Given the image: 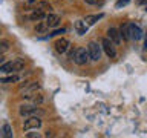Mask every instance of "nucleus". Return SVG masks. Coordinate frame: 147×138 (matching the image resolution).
Instances as JSON below:
<instances>
[{
  "label": "nucleus",
  "instance_id": "39448f33",
  "mask_svg": "<svg viewBox=\"0 0 147 138\" xmlns=\"http://www.w3.org/2000/svg\"><path fill=\"white\" fill-rule=\"evenodd\" d=\"M101 49L106 52L109 58H117V49H115V45L110 41L109 39H103L101 40Z\"/></svg>",
  "mask_w": 147,
  "mask_h": 138
},
{
  "label": "nucleus",
  "instance_id": "423d86ee",
  "mask_svg": "<svg viewBox=\"0 0 147 138\" xmlns=\"http://www.w3.org/2000/svg\"><path fill=\"white\" fill-rule=\"evenodd\" d=\"M41 126V120L38 117H29L23 124V131H31V129H38Z\"/></svg>",
  "mask_w": 147,
  "mask_h": 138
},
{
  "label": "nucleus",
  "instance_id": "aec40b11",
  "mask_svg": "<svg viewBox=\"0 0 147 138\" xmlns=\"http://www.w3.org/2000/svg\"><path fill=\"white\" fill-rule=\"evenodd\" d=\"M48 29H49V26L46 25V22H43V23H40V25H37V26H35V32H38V34H40V32L48 31Z\"/></svg>",
  "mask_w": 147,
  "mask_h": 138
},
{
  "label": "nucleus",
  "instance_id": "1a4fd4ad",
  "mask_svg": "<svg viewBox=\"0 0 147 138\" xmlns=\"http://www.w3.org/2000/svg\"><path fill=\"white\" fill-rule=\"evenodd\" d=\"M46 18V25L49 28H55L60 25V22H61V17L58 16V14H48V16L45 17Z\"/></svg>",
  "mask_w": 147,
  "mask_h": 138
},
{
  "label": "nucleus",
  "instance_id": "9d476101",
  "mask_svg": "<svg viewBox=\"0 0 147 138\" xmlns=\"http://www.w3.org/2000/svg\"><path fill=\"white\" fill-rule=\"evenodd\" d=\"M130 39H133V40H141L142 39L141 28L138 25H135V23H130Z\"/></svg>",
  "mask_w": 147,
  "mask_h": 138
},
{
  "label": "nucleus",
  "instance_id": "bb28decb",
  "mask_svg": "<svg viewBox=\"0 0 147 138\" xmlns=\"http://www.w3.org/2000/svg\"><path fill=\"white\" fill-rule=\"evenodd\" d=\"M86 3H89V5H96V0H84Z\"/></svg>",
  "mask_w": 147,
  "mask_h": 138
},
{
  "label": "nucleus",
  "instance_id": "a878e982",
  "mask_svg": "<svg viewBox=\"0 0 147 138\" xmlns=\"http://www.w3.org/2000/svg\"><path fill=\"white\" fill-rule=\"evenodd\" d=\"M136 5H147V0H136Z\"/></svg>",
  "mask_w": 147,
  "mask_h": 138
},
{
  "label": "nucleus",
  "instance_id": "412c9836",
  "mask_svg": "<svg viewBox=\"0 0 147 138\" xmlns=\"http://www.w3.org/2000/svg\"><path fill=\"white\" fill-rule=\"evenodd\" d=\"M8 49H9V41L8 40H2L0 41V54L6 52Z\"/></svg>",
  "mask_w": 147,
  "mask_h": 138
},
{
  "label": "nucleus",
  "instance_id": "7ed1b4c3",
  "mask_svg": "<svg viewBox=\"0 0 147 138\" xmlns=\"http://www.w3.org/2000/svg\"><path fill=\"white\" fill-rule=\"evenodd\" d=\"M18 112H20L22 117H38V115H43V114H45L40 108H37V104H32V106H22Z\"/></svg>",
  "mask_w": 147,
  "mask_h": 138
},
{
  "label": "nucleus",
  "instance_id": "5701e85b",
  "mask_svg": "<svg viewBox=\"0 0 147 138\" xmlns=\"http://www.w3.org/2000/svg\"><path fill=\"white\" fill-rule=\"evenodd\" d=\"M129 2H130V0H118V2H117V5H115V6H117V8L126 6V5H129Z\"/></svg>",
  "mask_w": 147,
  "mask_h": 138
},
{
  "label": "nucleus",
  "instance_id": "f3484780",
  "mask_svg": "<svg viewBox=\"0 0 147 138\" xmlns=\"http://www.w3.org/2000/svg\"><path fill=\"white\" fill-rule=\"evenodd\" d=\"M14 68H12V72H18V71H22L23 68H25V62H23L22 58H17V60H14Z\"/></svg>",
  "mask_w": 147,
  "mask_h": 138
},
{
  "label": "nucleus",
  "instance_id": "7c9ffc66",
  "mask_svg": "<svg viewBox=\"0 0 147 138\" xmlns=\"http://www.w3.org/2000/svg\"><path fill=\"white\" fill-rule=\"evenodd\" d=\"M146 11H147V9H146Z\"/></svg>",
  "mask_w": 147,
  "mask_h": 138
},
{
  "label": "nucleus",
  "instance_id": "20e7f679",
  "mask_svg": "<svg viewBox=\"0 0 147 138\" xmlns=\"http://www.w3.org/2000/svg\"><path fill=\"white\" fill-rule=\"evenodd\" d=\"M87 54H89L90 60L98 62L101 58V46L96 41H89V45H87Z\"/></svg>",
  "mask_w": 147,
  "mask_h": 138
},
{
  "label": "nucleus",
  "instance_id": "dca6fc26",
  "mask_svg": "<svg viewBox=\"0 0 147 138\" xmlns=\"http://www.w3.org/2000/svg\"><path fill=\"white\" fill-rule=\"evenodd\" d=\"M0 137H5V138L12 137V131H11V126H9V124H3L2 131H0Z\"/></svg>",
  "mask_w": 147,
  "mask_h": 138
},
{
  "label": "nucleus",
  "instance_id": "f8f14e48",
  "mask_svg": "<svg viewBox=\"0 0 147 138\" xmlns=\"http://www.w3.org/2000/svg\"><path fill=\"white\" fill-rule=\"evenodd\" d=\"M101 17H103V14H90V16H86L83 22H84L87 26H92V25H95Z\"/></svg>",
  "mask_w": 147,
  "mask_h": 138
},
{
  "label": "nucleus",
  "instance_id": "cd10ccee",
  "mask_svg": "<svg viewBox=\"0 0 147 138\" xmlns=\"http://www.w3.org/2000/svg\"><path fill=\"white\" fill-rule=\"evenodd\" d=\"M144 48L147 49V35H146V39H144Z\"/></svg>",
  "mask_w": 147,
  "mask_h": 138
},
{
  "label": "nucleus",
  "instance_id": "a211bd4d",
  "mask_svg": "<svg viewBox=\"0 0 147 138\" xmlns=\"http://www.w3.org/2000/svg\"><path fill=\"white\" fill-rule=\"evenodd\" d=\"M35 9H40V11H46V9H49V11H51L52 8H51V5L48 2H37Z\"/></svg>",
  "mask_w": 147,
  "mask_h": 138
},
{
  "label": "nucleus",
  "instance_id": "4be33fe9",
  "mask_svg": "<svg viewBox=\"0 0 147 138\" xmlns=\"http://www.w3.org/2000/svg\"><path fill=\"white\" fill-rule=\"evenodd\" d=\"M16 81H18L17 75H11V77H6V78H2V80H0V83H5V85H6V83H16Z\"/></svg>",
  "mask_w": 147,
  "mask_h": 138
},
{
  "label": "nucleus",
  "instance_id": "2eb2a0df",
  "mask_svg": "<svg viewBox=\"0 0 147 138\" xmlns=\"http://www.w3.org/2000/svg\"><path fill=\"white\" fill-rule=\"evenodd\" d=\"M12 68H14V63H12V62H6V63L0 64V72H3V74H11V72H12Z\"/></svg>",
  "mask_w": 147,
  "mask_h": 138
},
{
  "label": "nucleus",
  "instance_id": "9b49d317",
  "mask_svg": "<svg viewBox=\"0 0 147 138\" xmlns=\"http://www.w3.org/2000/svg\"><path fill=\"white\" fill-rule=\"evenodd\" d=\"M119 35H121L123 40H132L130 39V23H124L119 28Z\"/></svg>",
  "mask_w": 147,
  "mask_h": 138
},
{
  "label": "nucleus",
  "instance_id": "ddd939ff",
  "mask_svg": "<svg viewBox=\"0 0 147 138\" xmlns=\"http://www.w3.org/2000/svg\"><path fill=\"white\" fill-rule=\"evenodd\" d=\"M75 31H77V34H80V35H83V34H86V31H87V25L83 20H77L75 22Z\"/></svg>",
  "mask_w": 147,
  "mask_h": 138
},
{
  "label": "nucleus",
  "instance_id": "c85d7f7f",
  "mask_svg": "<svg viewBox=\"0 0 147 138\" xmlns=\"http://www.w3.org/2000/svg\"><path fill=\"white\" fill-rule=\"evenodd\" d=\"M2 62H3V54H0V64H2Z\"/></svg>",
  "mask_w": 147,
  "mask_h": 138
},
{
  "label": "nucleus",
  "instance_id": "393cba45",
  "mask_svg": "<svg viewBox=\"0 0 147 138\" xmlns=\"http://www.w3.org/2000/svg\"><path fill=\"white\" fill-rule=\"evenodd\" d=\"M26 137H29V138H34V137H40L37 132H31V133H26Z\"/></svg>",
  "mask_w": 147,
  "mask_h": 138
},
{
  "label": "nucleus",
  "instance_id": "b1692460",
  "mask_svg": "<svg viewBox=\"0 0 147 138\" xmlns=\"http://www.w3.org/2000/svg\"><path fill=\"white\" fill-rule=\"evenodd\" d=\"M63 32H66V29H64V28H63V29H57V31H54V32H52V34H49V37H54V35H58V34H63Z\"/></svg>",
  "mask_w": 147,
  "mask_h": 138
},
{
  "label": "nucleus",
  "instance_id": "f03ea898",
  "mask_svg": "<svg viewBox=\"0 0 147 138\" xmlns=\"http://www.w3.org/2000/svg\"><path fill=\"white\" fill-rule=\"evenodd\" d=\"M38 89H40V83L38 81H28V85L23 87V89H20L22 91V97L23 98H29L31 100Z\"/></svg>",
  "mask_w": 147,
  "mask_h": 138
},
{
  "label": "nucleus",
  "instance_id": "6ab92c4d",
  "mask_svg": "<svg viewBox=\"0 0 147 138\" xmlns=\"http://www.w3.org/2000/svg\"><path fill=\"white\" fill-rule=\"evenodd\" d=\"M31 100H32V103H34V104H41V103H43V101H45L43 95H41V94H37V92L34 94V97H32Z\"/></svg>",
  "mask_w": 147,
  "mask_h": 138
},
{
  "label": "nucleus",
  "instance_id": "f257e3e1",
  "mask_svg": "<svg viewBox=\"0 0 147 138\" xmlns=\"http://www.w3.org/2000/svg\"><path fill=\"white\" fill-rule=\"evenodd\" d=\"M71 58L74 60V63L78 64V66H83L89 62V54L84 48H75V51L71 52Z\"/></svg>",
  "mask_w": 147,
  "mask_h": 138
},
{
  "label": "nucleus",
  "instance_id": "0eeeda50",
  "mask_svg": "<svg viewBox=\"0 0 147 138\" xmlns=\"http://www.w3.org/2000/svg\"><path fill=\"white\" fill-rule=\"evenodd\" d=\"M54 48H55V51H57L58 54H64L69 49V40L63 39V37H61V39H58V40H55Z\"/></svg>",
  "mask_w": 147,
  "mask_h": 138
},
{
  "label": "nucleus",
  "instance_id": "4468645a",
  "mask_svg": "<svg viewBox=\"0 0 147 138\" xmlns=\"http://www.w3.org/2000/svg\"><path fill=\"white\" fill-rule=\"evenodd\" d=\"M45 17H46V16H45V12H43V11H40V9H35V11L29 16V18H31L32 22H40V20H43Z\"/></svg>",
  "mask_w": 147,
  "mask_h": 138
},
{
  "label": "nucleus",
  "instance_id": "c756f323",
  "mask_svg": "<svg viewBox=\"0 0 147 138\" xmlns=\"http://www.w3.org/2000/svg\"><path fill=\"white\" fill-rule=\"evenodd\" d=\"M0 34H2V29H0Z\"/></svg>",
  "mask_w": 147,
  "mask_h": 138
},
{
  "label": "nucleus",
  "instance_id": "6e6552de",
  "mask_svg": "<svg viewBox=\"0 0 147 138\" xmlns=\"http://www.w3.org/2000/svg\"><path fill=\"white\" fill-rule=\"evenodd\" d=\"M107 39L112 41L113 45L121 43V35H119V31L117 29V28H109L107 29Z\"/></svg>",
  "mask_w": 147,
  "mask_h": 138
}]
</instances>
